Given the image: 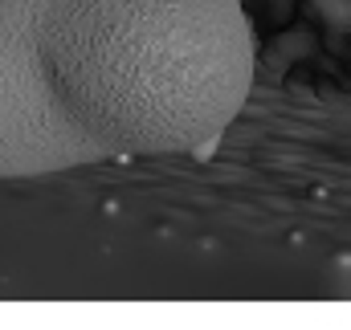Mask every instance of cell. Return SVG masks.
I'll list each match as a JSON object with an SVG mask.
<instances>
[{"mask_svg": "<svg viewBox=\"0 0 351 330\" xmlns=\"http://www.w3.org/2000/svg\"><path fill=\"white\" fill-rule=\"evenodd\" d=\"M250 82L241 0H0V179L204 151Z\"/></svg>", "mask_w": 351, "mask_h": 330, "instance_id": "obj_1", "label": "cell"}]
</instances>
